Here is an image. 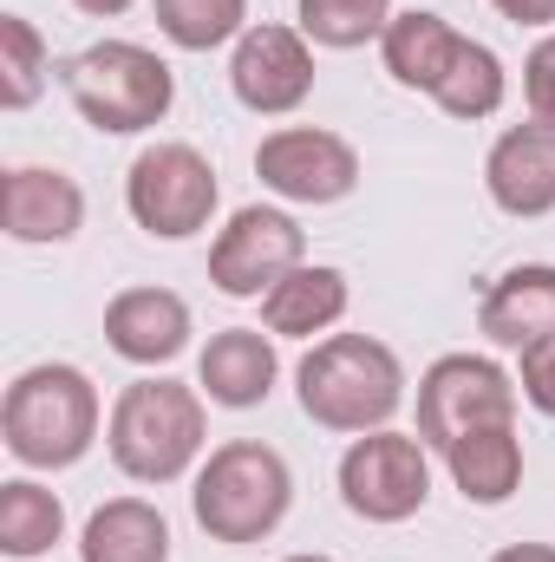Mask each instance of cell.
<instances>
[{"label": "cell", "instance_id": "obj_12", "mask_svg": "<svg viewBox=\"0 0 555 562\" xmlns=\"http://www.w3.org/2000/svg\"><path fill=\"white\" fill-rule=\"evenodd\" d=\"M0 229L26 249L46 243H72L86 229V190L79 177L53 170V164H13L0 183Z\"/></svg>", "mask_w": 555, "mask_h": 562}, {"label": "cell", "instance_id": "obj_24", "mask_svg": "<svg viewBox=\"0 0 555 562\" xmlns=\"http://www.w3.org/2000/svg\"><path fill=\"white\" fill-rule=\"evenodd\" d=\"M53 79V53L26 13H0V105L26 112Z\"/></svg>", "mask_w": 555, "mask_h": 562}, {"label": "cell", "instance_id": "obj_26", "mask_svg": "<svg viewBox=\"0 0 555 562\" xmlns=\"http://www.w3.org/2000/svg\"><path fill=\"white\" fill-rule=\"evenodd\" d=\"M523 99H530V119L555 132V33H543L523 59Z\"/></svg>", "mask_w": 555, "mask_h": 562}, {"label": "cell", "instance_id": "obj_17", "mask_svg": "<svg viewBox=\"0 0 555 562\" xmlns=\"http://www.w3.org/2000/svg\"><path fill=\"white\" fill-rule=\"evenodd\" d=\"M347 307H353V288H347L340 269L301 262L287 281H275V288L262 294V327H269L275 340H314V334H333V327L347 321Z\"/></svg>", "mask_w": 555, "mask_h": 562}, {"label": "cell", "instance_id": "obj_11", "mask_svg": "<svg viewBox=\"0 0 555 562\" xmlns=\"http://www.w3.org/2000/svg\"><path fill=\"white\" fill-rule=\"evenodd\" d=\"M229 92L256 119H287L314 99V40L301 26L256 20L229 53Z\"/></svg>", "mask_w": 555, "mask_h": 562}, {"label": "cell", "instance_id": "obj_9", "mask_svg": "<svg viewBox=\"0 0 555 562\" xmlns=\"http://www.w3.org/2000/svg\"><path fill=\"white\" fill-rule=\"evenodd\" d=\"M307 262V229L275 210V203H249L236 210L216 243H209V281L229 294V301H262L275 281H287Z\"/></svg>", "mask_w": 555, "mask_h": 562}, {"label": "cell", "instance_id": "obj_27", "mask_svg": "<svg viewBox=\"0 0 555 562\" xmlns=\"http://www.w3.org/2000/svg\"><path fill=\"white\" fill-rule=\"evenodd\" d=\"M517 393H523V400H530L543 419H555V334H550V340H536V347H523Z\"/></svg>", "mask_w": 555, "mask_h": 562}, {"label": "cell", "instance_id": "obj_5", "mask_svg": "<svg viewBox=\"0 0 555 562\" xmlns=\"http://www.w3.org/2000/svg\"><path fill=\"white\" fill-rule=\"evenodd\" d=\"M59 79H66L72 112L105 138H138L150 125H163L177 105V72L138 40H99L72 53Z\"/></svg>", "mask_w": 555, "mask_h": 562}, {"label": "cell", "instance_id": "obj_14", "mask_svg": "<svg viewBox=\"0 0 555 562\" xmlns=\"http://www.w3.org/2000/svg\"><path fill=\"white\" fill-rule=\"evenodd\" d=\"M484 190L503 216L517 223H536L555 210V132L550 125H510L497 132L490 157H484Z\"/></svg>", "mask_w": 555, "mask_h": 562}, {"label": "cell", "instance_id": "obj_1", "mask_svg": "<svg viewBox=\"0 0 555 562\" xmlns=\"http://www.w3.org/2000/svg\"><path fill=\"white\" fill-rule=\"evenodd\" d=\"M406 386H412L406 360L386 340H373V334H327L294 367L301 413L320 431H340V438L393 425V413L406 406Z\"/></svg>", "mask_w": 555, "mask_h": 562}, {"label": "cell", "instance_id": "obj_13", "mask_svg": "<svg viewBox=\"0 0 555 562\" xmlns=\"http://www.w3.org/2000/svg\"><path fill=\"white\" fill-rule=\"evenodd\" d=\"M196 321L177 288H118L105 301V347L132 367H170L190 347Z\"/></svg>", "mask_w": 555, "mask_h": 562}, {"label": "cell", "instance_id": "obj_10", "mask_svg": "<svg viewBox=\"0 0 555 562\" xmlns=\"http://www.w3.org/2000/svg\"><path fill=\"white\" fill-rule=\"evenodd\" d=\"M256 177L281 203H340L360 190V150L320 125H281L256 144Z\"/></svg>", "mask_w": 555, "mask_h": 562}, {"label": "cell", "instance_id": "obj_4", "mask_svg": "<svg viewBox=\"0 0 555 562\" xmlns=\"http://www.w3.org/2000/svg\"><path fill=\"white\" fill-rule=\"evenodd\" d=\"M287 504H294V471H287V458H281L275 445H262V438L216 445L196 464V484H190V510H196L203 537L229 543V550L269 543L281 530V517H287Z\"/></svg>", "mask_w": 555, "mask_h": 562}, {"label": "cell", "instance_id": "obj_16", "mask_svg": "<svg viewBox=\"0 0 555 562\" xmlns=\"http://www.w3.org/2000/svg\"><path fill=\"white\" fill-rule=\"evenodd\" d=\"M477 334L490 347H510V353L550 340L555 334V262H517V269H503L484 288V301H477Z\"/></svg>", "mask_w": 555, "mask_h": 562}, {"label": "cell", "instance_id": "obj_3", "mask_svg": "<svg viewBox=\"0 0 555 562\" xmlns=\"http://www.w3.org/2000/svg\"><path fill=\"white\" fill-rule=\"evenodd\" d=\"M99 419H105L99 386L72 360H39V367L13 373V386L0 400V438L13 451V464H26V471H72L99 445Z\"/></svg>", "mask_w": 555, "mask_h": 562}, {"label": "cell", "instance_id": "obj_30", "mask_svg": "<svg viewBox=\"0 0 555 562\" xmlns=\"http://www.w3.org/2000/svg\"><path fill=\"white\" fill-rule=\"evenodd\" d=\"M79 13H92V20H118V13H132L138 0H72Z\"/></svg>", "mask_w": 555, "mask_h": 562}, {"label": "cell", "instance_id": "obj_31", "mask_svg": "<svg viewBox=\"0 0 555 562\" xmlns=\"http://www.w3.org/2000/svg\"><path fill=\"white\" fill-rule=\"evenodd\" d=\"M281 562H333V557H314V550H301V557H281Z\"/></svg>", "mask_w": 555, "mask_h": 562}, {"label": "cell", "instance_id": "obj_23", "mask_svg": "<svg viewBox=\"0 0 555 562\" xmlns=\"http://www.w3.org/2000/svg\"><path fill=\"white\" fill-rule=\"evenodd\" d=\"M150 13H157V33L177 53H216V46H236L256 26L249 0H150Z\"/></svg>", "mask_w": 555, "mask_h": 562}, {"label": "cell", "instance_id": "obj_28", "mask_svg": "<svg viewBox=\"0 0 555 562\" xmlns=\"http://www.w3.org/2000/svg\"><path fill=\"white\" fill-rule=\"evenodd\" d=\"M510 26H543V33H555V0H490Z\"/></svg>", "mask_w": 555, "mask_h": 562}, {"label": "cell", "instance_id": "obj_20", "mask_svg": "<svg viewBox=\"0 0 555 562\" xmlns=\"http://www.w3.org/2000/svg\"><path fill=\"white\" fill-rule=\"evenodd\" d=\"M457 46H464V33L444 20V13H393V26L380 33V59H386V72L406 86V92H438V79L451 72V59H457Z\"/></svg>", "mask_w": 555, "mask_h": 562}, {"label": "cell", "instance_id": "obj_8", "mask_svg": "<svg viewBox=\"0 0 555 562\" xmlns=\"http://www.w3.org/2000/svg\"><path fill=\"white\" fill-rule=\"evenodd\" d=\"M517 380L484 360V353H444L418 373V438L431 451L457 445L464 431H484V425H517Z\"/></svg>", "mask_w": 555, "mask_h": 562}, {"label": "cell", "instance_id": "obj_7", "mask_svg": "<svg viewBox=\"0 0 555 562\" xmlns=\"http://www.w3.org/2000/svg\"><path fill=\"white\" fill-rule=\"evenodd\" d=\"M340 504L360 524H412L431 504V445L418 431H360L340 451Z\"/></svg>", "mask_w": 555, "mask_h": 562}, {"label": "cell", "instance_id": "obj_25", "mask_svg": "<svg viewBox=\"0 0 555 562\" xmlns=\"http://www.w3.org/2000/svg\"><path fill=\"white\" fill-rule=\"evenodd\" d=\"M294 7H301V33L333 53H353L393 26V0H294Z\"/></svg>", "mask_w": 555, "mask_h": 562}, {"label": "cell", "instance_id": "obj_21", "mask_svg": "<svg viewBox=\"0 0 555 562\" xmlns=\"http://www.w3.org/2000/svg\"><path fill=\"white\" fill-rule=\"evenodd\" d=\"M503 99H510V72H503V59H497L484 40H471V33H464V46H457L451 72L438 79L431 105H438V112H451V119H464V125H477V119H497V112H503Z\"/></svg>", "mask_w": 555, "mask_h": 562}, {"label": "cell", "instance_id": "obj_2", "mask_svg": "<svg viewBox=\"0 0 555 562\" xmlns=\"http://www.w3.org/2000/svg\"><path fill=\"white\" fill-rule=\"evenodd\" d=\"M203 445H209V400L203 386H183V380H132L112 413H105V451L112 464L132 477V484H177L203 464Z\"/></svg>", "mask_w": 555, "mask_h": 562}, {"label": "cell", "instance_id": "obj_22", "mask_svg": "<svg viewBox=\"0 0 555 562\" xmlns=\"http://www.w3.org/2000/svg\"><path fill=\"white\" fill-rule=\"evenodd\" d=\"M53 543H66V504L33 477H7L0 484V550L13 562H33Z\"/></svg>", "mask_w": 555, "mask_h": 562}, {"label": "cell", "instance_id": "obj_29", "mask_svg": "<svg viewBox=\"0 0 555 562\" xmlns=\"http://www.w3.org/2000/svg\"><path fill=\"white\" fill-rule=\"evenodd\" d=\"M490 562H555V543H503Z\"/></svg>", "mask_w": 555, "mask_h": 562}, {"label": "cell", "instance_id": "obj_15", "mask_svg": "<svg viewBox=\"0 0 555 562\" xmlns=\"http://www.w3.org/2000/svg\"><path fill=\"white\" fill-rule=\"evenodd\" d=\"M281 380V353H275V334L269 327H223L209 334V347L196 353V386L209 406L223 413H249L275 393Z\"/></svg>", "mask_w": 555, "mask_h": 562}, {"label": "cell", "instance_id": "obj_6", "mask_svg": "<svg viewBox=\"0 0 555 562\" xmlns=\"http://www.w3.org/2000/svg\"><path fill=\"white\" fill-rule=\"evenodd\" d=\"M223 203V183H216V164L183 138H163V144H144L125 170V210L144 236L157 243H190L209 229Z\"/></svg>", "mask_w": 555, "mask_h": 562}, {"label": "cell", "instance_id": "obj_18", "mask_svg": "<svg viewBox=\"0 0 555 562\" xmlns=\"http://www.w3.org/2000/svg\"><path fill=\"white\" fill-rule=\"evenodd\" d=\"M438 458H444V471H451L457 497H464V504H484V510L510 504V497H517V484H523V438H517V425L464 431V438H457V445H444Z\"/></svg>", "mask_w": 555, "mask_h": 562}, {"label": "cell", "instance_id": "obj_19", "mask_svg": "<svg viewBox=\"0 0 555 562\" xmlns=\"http://www.w3.org/2000/svg\"><path fill=\"white\" fill-rule=\"evenodd\" d=\"M79 562H170V517L150 497H112L86 517Z\"/></svg>", "mask_w": 555, "mask_h": 562}]
</instances>
